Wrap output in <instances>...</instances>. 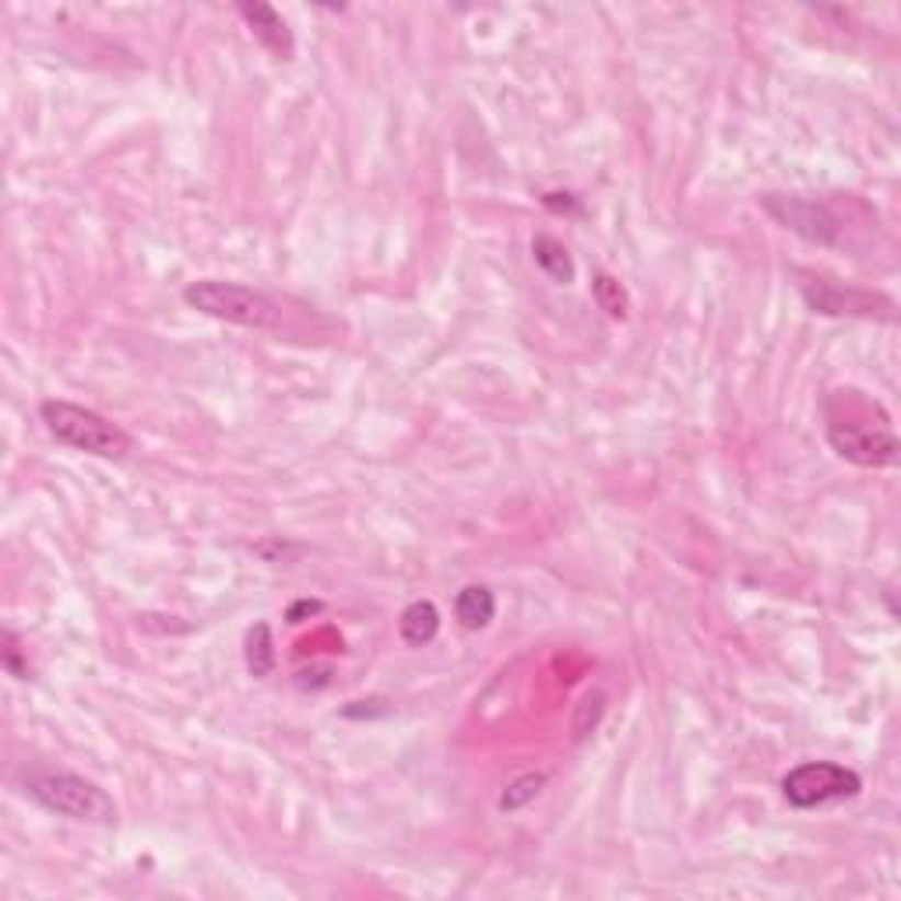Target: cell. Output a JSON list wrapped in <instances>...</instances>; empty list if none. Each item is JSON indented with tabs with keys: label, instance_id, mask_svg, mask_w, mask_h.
Returning a JSON list of instances; mask_svg holds the SVG:
<instances>
[{
	"label": "cell",
	"instance_id": "6da1fadb",
	"mask_svg": "<svg viewBox=\"0 0 901 901\" xmlns=\"http://www.w3.org/2000/svg\"><path fill=\"white\" fill-rule=\"evenodd\" d=\"M183 299L202 310L215 321H229L240 328H275L282 307L275 299H269L264 293L240 286V282H219V278H205V282H191L183 289Z\"/></svg>",
	"mask_w": 901,
	"mask_h": 901
},
{
	"label": "cell",
	"instance_id": "7a4b0ae2",
	"mask_svg": "<svg viewBox=\"0 0 901 901\" xmlns=\"http://www.w3.org/2000/svg\"><path fill=\"white\" fill-rule=\"evenodd\" d=\"M39 415H43L46 430L54 433L60 444L85 450V455L124 458L127 450H130V437H127V433L116 426V423L103 420V415L92 412V409H81V406L57 402V398H49V402L39 406Z\"/></svg>",
	"mask_w": 901,
	"mask_h": 901
},
{
	"label": "cell",
	"instance_id": "3957f363",
	"mask_svg": "<svg viewBox=\"0 0 901 901\" xmlns=\"http://www.w3.org/2000/svg\"><path fill=\"white\" fill-rule=\"evenodd\" d=\"M25 792L49 813L71 817V821H89V824H113L116 821L113 799L99 789L95 782L68 775V772L32 775L25 782Z\"/></svg>",
	"mask_w": 901,
	"mask_h": 901
},
{
	"label": "cell",
	"instance_id": "277c9868",
	"mask_svg": "<svg viewBox=\"0 0 901 901\" xmlns=\"http://www.w3.org/2000/svg\"><path fill=\"white\" fill-rule=\"evenodd\" d=\"M859 789H863V778L831 761L799 764L782 778V792H786L789 807L796 810H813V807L834 803V799H853L859 796Z\"/></svg>",
	"mask_w": 901,
	"mask_h": 901
},
{
	"label": "cell",
	"instance_id": "5b68a950",
	"mask_svg": "<svg viewBox=\"0 0 901 901\" xmlns=\"http://www.w3.org/2000/svg\"><path fill=\"white\" fill-rule=\"evenodd\" d=\"M828 441L839 450L842 458L856 465H891L898 458V437L891 433L888 420H880L874 426L856 423V420H831Z\"/></svg>",
	"mask_w": 901,
	"mask_h": 901
},
{
	"label": "cell",
	"instance_id": "8992f818",
	"mask_svg": "<svg viewBox=\"0 0 901 901\" xmlns=\"http://www.w3.org/2000/svg\"><path fill=\"white\" fill-rule=\"evenodd\" d=\"M764 208L775 215V219L799 232V237H807L813 243H831L839 237V219L817 202H807V197H786V194H767L764 197Z\"/></svg>",
	"mask_w": 901,
	"mask_h": 901
},
{
	"label": "cell",
	"instance_id": "52a82bcc",
	"mask_svg": "<svg viewBox=\"0 0 901 901\" xmlns=\"http://www.w3.org/2000/svg\"><path fill=\"white\" fill-rule=\"evenodd\" d=\"M240 14L247 19L250 32H254V39L264 46V49H272V54L278 60H289L293 57V32L286 25V19L272 8V4H240Z\"/></svg>",
	"mask_w": 901,
	"mask_h": 901
},
{
	"label": "cell",
	"instance_id": "ba28073f",
	"mask_svg": "<svg viewBox=\"0 0 901 901\" xmlns=\"http://www.w3.org/2000/svg\"><path fill=\"white\" fill-rule=\"evenodd\" d=\"M497 613V598L487 585H469L455 598V616L465 630H482Z\"/></svg>",
	"mask_w": 901,
	"mask_h": 901
},
{
	"label": "cell",
	"instance_id": "9c48e42d",
	"mask_svg": "<svg viewBox=\"0 0 901 901\" xmlns=\"http://www.w3.org/2000/svg\"><path fill=\"white\" fill-rule=\"evenodd\" d=\"M398 627H402L406 645L423 648V645H430L433 638H437V630H441V613H437V606H433V603L420 598V603H409V606H406V613H402V620H398Z\"/></svg>",
	"mask_w": 901,
	"mask_h": 901
},
{
	"label": "cell",
	"instance_id": "30bf717a",
	"mask_svg": "<svg viewBox=\"0 0 901 901\" xmlns=\"http://www.w3.org/2000/svg\"><path fill=\"white\" fill-rule=\"evenodd\" d=\"M532 254H536V264L554 278V282H574V261L567 254V247L560 240H554L549 232H539L536 240H532Z\"/></svg>",
	"mask_w": 901,
	"mask_h": 901
},
{
	"label": "cell",
	"instance_id": "8fae6325",
	"mask_svg": "<svg viewBox=\"0 0 901 901\" xmlns=\"http://www.w3.org/2000/svg\"><path fill=\"white\" fill-rule=\"evenodd\" d=\"M807 299L813 310L821 313H870L874 299L863 296V293H842V289H828V286H817V289H807Z\"/></svg>",
	"mask_w": 901,
	"mask_h": 901
},
{
	"label": "cell",
	"instance_id": "7c38bea8",
	"mask_svg": "<svg viewBox=\"0 0 901 901\" xmlns=\"http://www.w3.org/2000/svg\"><path fill=\"white\" fill-rule=\"evenodd\" d=\"M247 670L258 680L272 676V670H275V641H272L269 624H258L247 634Z\"/></svg>",
	"mask_w": 901,
	"mask_h": 901
},
{
	"label": "cell",
	"instance_id": "4fadbf2b",
	"mask_svg": "<svg viewBox=\"0 0 901 901\" xmlns=\"http://www.w3.org/2000/svg\"><path fill=\"white\" fill-rule=\"evenodd\" d=\"M592 296H595V304L603 307L609 317H627V293H624V286L613 275H606V272L595 275Z\"/></svg>",
	"mask_w": 901,
	"mask_h": 901
},
{
	"label": "cell",
	"instance_id": "5bb4252c",
	"mask_svg": "<svg viewBox=\"0 0 901 901\" xmlns=\"http://www.w3.org/2000/svg\"><path fill=\"white\" fill-rule=\"evenodd\" d=\"M543 786H546V775H543V772L514 778L511 786H507V792L500 796V810H518V807H525L528 799H536V796H539Z\"/></svg>",
	"mask_w": 901,
	"mask_h": 901
},
{
	"label": "cell",
	"instance_id": "9a60e30c",
	"mask_svg": "<svg viewBox=\"0 0 901 901\" xmlns=\"http://www.w3.org/2000/svg\"><path fill=\"white\" fill-rule=\"evenodd\" d=\"M603 711H606V694L603 691H592V694L581 697L578 715H574V740H585L589 732L598 726V719H603Z\"/></svg>",
	"mask_w": 901,
	"mask_h": 901
},
{
	"label": "cell",
	"instance_id": "2e32d148",
	"mask_svg": "<svg viewBox=\"0 0 901 901\" xmlns=\"http://www.w3.org/2000/svg\"><path fill=\"white\" fill-rule=\"evenodd\" d=\"M4 670H8L14 680H28V665H22V655H19V638H14L11 630H4Z\"/></svg>",
	"mask_w": 901,
	"mask_h": 901
},
{
	"label": "cell",
	"instance_id": "e0dca14e",
	"mask_svg": "<svg viewBox=\"0 0 901 901\" xmlns=\"http://www.w3.org/2000/svg\"><path fill=\"white\" fill-rule=\"evenodd\" d=\"M317 609H321V603H296V606L289 609V624H299V616L317 613Z\"/></svg>",
	"mask_w": 901,
	"mask_h": 901
}]
</instances>
